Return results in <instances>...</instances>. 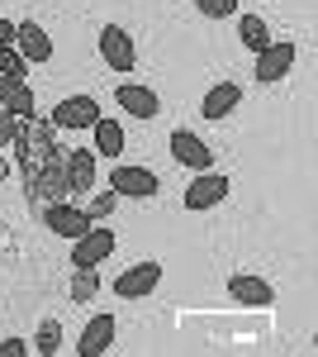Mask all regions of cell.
<instances>
[{"label":"cell","mask_w":318,"mask_h":357,"mask_svg":"<svg viewBox=\"0 0 318 357\" xmlns=\"http://www.w3.org/2000/svg\"><path fill=\"white\" fill-rule=\"evenodd\" d=\"M294 62H299V43H290V38H271L262 53H257V82H285Z\"/></svg>","instance_id":"277c9868"},{"label":"cell","mask_w":318,"mask_h":357,"mask_svg":"<svg viewBox=\"0 0 318 357\" xmlns=\"http://www.w3.org/2000/svg\"><path fill=\"white\" fill-rule=\"evenodd\" d=\"M157 286H161V262H152V257H143V262H133V267H124L114 276V296L119 301H148Z\"/></svg>","instance_id":"6da1fadb"},{"label":"cell","mask_w":318,"mask_h":357,"mask_svg":"<svg viewBox=\"0 0 318 357\" xmlns=\"http://www.w3.org/2000/svg\"><path fill=\"white\" fill-rule=\"evenodd\" d=\"M24 72H29L24 53H19L15 43H5V48H0V77H24Z\"/></svg>","instance_id":"44dd1931"},{"label":"cell","mask_w":318,"mask_h":357,"mask_svg":"<svg viewBox=\"0 0 318 357\" xmlns=\"http://www.w3.org/2000/svg\"><path fill=\"white\" fill-rule=\"evenodd\" d=\"M15 129H19V114L0 110V148H10V143H15Z\"/></svg>","instance_id":"cb8c5ba5"},{"label":"cell","mask_w":318,"mask_h":357,"mask_svg":"<svg viewBox=\"0 0 318 357\" xmlns=\"http://www.w3.org/2000/svg\"><path fill=\"white\" fill-rule=\"evenodd\" d=\"M43 224L53 229L57 238H81V234L90 229V215H86L81 205H72V200H53V205L43 210Z\"/></svg>","instance_id":"30bf717a"},{"label":"cell","mask_w":318,"mask_h":357,"mask_svg":"<svg viewBox=\"0 0 318 357\" xmlns=\"http://www.w3.org/2000/svg\"><path fill=\"white\" fill-rule=\"evenodd\" d=\"M15 48H19L24 62L33 67V62H48V57H53V38H48V29H43V24L24 20V24H15Z\"/></svg>","instance_id":"9a60e30c"},{"label":"cell","mask_w":318,"mask_h":357,"mask_svg":"<svg viewBox=\"0 0 318 357\" xmlns=\"http://www.w3.org/2000/svg\"><path fill=\"white\" fill-rule=\"evenodd\" d=\"M228 191H233V186H228V176H223V172H200V176L186 186V210H190V215L214 210V205H223V200H228Z\"/></svg>","instance_id":"5b68a950"},{"label":"cell","mask_w":318,"mask_h":357,"mask_svg":"<svg viewBox=\"0 0 318 357\" xmlns=\"http://www.w3.org/2000/svg\"><path fill=\"white\" fill-rule=\"evenodd\" d=\"M238 38H242V48L262 53L266 43H271V29H266L262 15H238Z\"/></svg>","instance_id":"ac0fdd59"},{"label":"cell","mask_w":318,"mask_h":357,"mask_svg":"<svg viewBox=\"0 0 318 357\" xmlns=\"http://www.w3.org/2000/svg\"><path fill=\"white\" fill-rule=\"evenodd\" d=\"M33 353V348H29L24 338H5V343H0V357H29Z\"/></svg>","instance_id":"d4e9b609"},{"label":"cell","mask_w":318,"mask_h":357,"mask_svg":"<svg viewBox=\"0 0 318 357\" xmlns=\"http://www.w3.org/2000/svg\"><path fill=\"white\" fill-rule=\"evenodd\" d=\"M0 110L19 114V119H33V86L24 77H0Z\"/></svg>","instance_id":"2e32d148"},{"label":"cell","mask_w":318,"mask_h":357,"mask_svg":"<svg viewBox=\"0 0 318 357\" xmlns=\"http://www.w3.org/2000/svg\"><path fill=\"white\" fill-rule=\"evenodd\" d=\"M171 158H176L181 167H190V172H209L214 148L195 134V129H171Z\"/></svg>","instance_id":"52a82bcc"},{"label":"cell","mask_w":318,"mask_h":357,"mask_svg":"<svg viewBox=\"0 0 318 357\" xmlns=\"http://www.w3.org/2000/svg\"><path fill=\"white\" fill-rule=\"evenodd\" d=\"M195 10L205 20H228V15H238V0H195Z\"/></svg>","instance_id":"7402d4cb"},{"label":"cell","mask_w":318,"mask_h":357,"mask_svg":"<svg viewBox=\"0 0 318 357\" xmlns=\"http://www.w3.org/2000/svg\"><path fill=\"white\" fill-rule=\"evenodd\" d=\"M114 229H86L81 238H72V267H100L114 252Z\"/></svg>","instance_id":"ba28073f"},{"label":"cell","mask_w":318,"mask_h":357,"mask_svg":"<svg viewBox=\"0 0 318 357\" xmlns=\"http://www.w3.org/2000/svg\"><path fill=\"white\" fill-rule=\"evenodd\" d=\"M33 353H38V357H57V353H62V324H57V319H43V324H38Z\"/></svg>","instance_id":"ffe728a7"},{"label":"cell","mask_w":318,"mask_h":357,"mask_svg":"<svg viewBox=\"0 0 318 357\" xmlns=\"http://www.w3.org/2000/svg\"><path fill=\"white\" fill-rule=\"evenodd\" d=\"M90 134H95V153H105V158H119V153L129 148V138H124V124H119V119H105V114H100V119L90 124Z\"/></svg>","instance_id":"e0dca14e"},{"label":"cell","mask_w":318,"mask_h":357,"mask_svg":"<svg viewBox=\"0 0 318 357\" xmlns=\"http://www.w3.org/2000/svg\"><path fill=\"white\" fill-rule=\"evenodd\" d=\"M62 172H67V195H81L95 186V148H72L62 153Z\"/></svg>","instance_id":"4fadbf2b"},{"label":"cell","mask_w":318,"mask_h":357,"mask_svg":"<svg viewBox=\"0 0 318 357\" xmlns=\"http://www.w3.org/2000/svg\"><path fill=\"white\" fill-rule=\"evenodd\" d=\"M100 119V100L95 96H67L53 105V124L57 129H90Z\"/></svg>","instance_id":"9c48e42d"},{"label":"cell","mask_w":318,"mask_h":357,"mask_svg":"<svg viewBox=\"0 0 318 357\" xmlns=\"http://www.w3.org/2000/svg\"><path fill=\"white\" fill-rule=\"evenodd\" d=\"M114 338H119V324H114V314H95L77 338V353L81 357H105L114 348Z\"/></svg>","instance_id":"7c38bea8"},{"label":"cell","mask_w":318,"mask_h":357,"mask_svg":"<svg viewBox=\"0 0 318 357\" xmlns=\"http://www.w3.org/2000/svg\"><path fill=\"white\" fill-rule=\"evenodd\" d=\"M100 296V272L95 267H77L72 272V305H86Z\"/></svg>","instance_id":"d6986e66"},{"label":"cell","mask_w":318,"mask_h":357,"mask_svg":"<svg viewBox=\"0 0 318 357\" xmlns=\"http://www.w3.org/2000/svg\"><path fill=\"white\" fill-rule=\"evenodd\" d=\"M100 57H105L114 72H133V67H138V43H133V33L119 29V24H105L100 29Z\"/></svg>","instance_id":"8992f818"},{"label":"cell","mask_w":318,"mask_h":357,"mask_svg":"<svg viewBox=\"0 0 318 357\" xmlns=\"http://www.w3.org/2000/svg\"><path fill=\"white\" fill-rule=\"evenodd\" d=\"M242 105V86L238 82H218V86H209L205 91V100H200V114L205 119H214V124H223L228 114Z\"/></svg>","instance_id":"5bb4252c"},{"label":"cell","mask_w":318,"mask_h":357,"mask_svg":"<svg viewBox=\"0 0 318 357\" xmlns=\"http://www.w3.org/2000/svg\"><path fill=\"white\" fill-rule=\"evenodd\" d=\"M114 100H119V110H129L133 119H157L161 114V96L152 91V86H138V82H124L119 91H114Z\"/></svg>","instance_id":"8fae6325"},{"label":"cell","mask_w":318,"mask_h":357,"mask_svg":"<svg viewBox=\"0 0 318 357\" xmlns=\"http://www.w3.org/2000/svg\"><path fill=\"white\" fill-rule=\"evenodd\" d=\"M109 191L119 195V200H152V195H157V172H152V167L119 162L109 172Z\"/></svg>","instance_id":"7a4b0ae2"},{"label":"cell","mask_w":318,"mask_h":357,"mask_svg":"<svg viewBox=\"0 0 318 357\" xmlns=\"http://www.w3.org/2000/svg\"><path fill=\"white\" fill-rule=\"evenodd\" d=\"M228 301L242 310H266V305H276V286L257 272H233L228 276Z\"/></svg>","instance_id":"3957f363"},{"label":"cell","mask_w":318,"mask_h":357,"mask_svg":"<svg viewBox=\"0 0 318 357\" xmlns=\"http://www.w3.org/2000/svg\"><path fill=\"white\" fill-rule=\"evenodd\" d=\"M5 43H15V20L0 15V48H5Z\"/></svg>","instance_id":"484cf974"},{"label":"cell","mask_w":318,"mask_h":357,"mask_svg":"<svg viewBox=\"0 0 318 357\" xmlns=\"http://www.w3.org/2000/svg\"><path fill=\"white\" fill-rule=\"evenodd\" d=\"M5 176H10V158L0 153V181H5Z\"/></svg>","instance_id":"4316f807"},{"label":"cell","mask_w":318,"mask_h":357,"mask_svg":"<svg viewBox=\"0 0 318 357\" xmlns=\"http://www.w3.org/2000/svg\"><path fill=\"white\" fill-rule=\"evenodd\" d=\"M114 205H119V195H114V191H100L95 200H90V205H86L90 224H95V220H109V215H114Z\"/></svg>","instance_id":"603a6c76"}]
</instances>
